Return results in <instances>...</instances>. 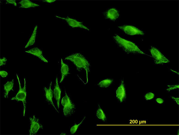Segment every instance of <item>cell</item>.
<instances>
[{"mask_svg":"<svg viewBox=\"0 0 179 135\" xmlns=\"http://www.w3.org/2000/svg\"><path fill=\"white\" fill-rule=\"evenodd\" d=\"M30 125L29 131V135H36L39 130L43 128V126L40 122L39 118L35 115L29 117Z\"/></svg>","mask_w":179,"mask_h":135,"instance_id":"6","label":"cell"},{"mask_svg":"<svg viewBox=\"0 0 179 135\" xmlns=\"http://www.w3.org/2000/svg\"><path fill=\"white\" fill-rule=\"evenodd\" d=\"M113 80L107 79L101 81L98 84V86L102 88H107L109 87L112 83Z\"/></svg>","mask_w":179,"mask_h":135,"instance_id":"18","label":"cell"},{"mask_svg":"<svg viewBox=\"0 0 179 135\" xmlns=\"http://www.w3.org/2000/svg\"><path fill=\"white\" fill-rule=\"evenodd\" d=\"M7 61V59L5 57H3L0 59V66L5 65Z\"/></svg>","mask_w":179,"mask_h":135,"instance_id":"23","label":"cell"},{"mask_svg":"<svg viewBox=\"0 0 179 135\" xmlns=\"http://www.w3.org/2000/svg\"><path fill=\"white\" fill-rule=\"evenodd\" d=\"M6 1L7 3L9 4H12L14 5L15 6H17V3H16V0H7Z\"/></svg>","mask_w":179,"mask_h":135,"instance_id":"25","label":"cell"},{"mask_svg":"<svg viewBox=\"0 0 179 135\" xmlns=\"http://www.w3.org/2000/svg\"><path fill=\"white\" fill-rule=\"evenodd\" d=\"M61 93V91L58 85V78L56 77L53 90V94L54 97L57 101V105L58 109L59 108Z\"/></svg>","mask_w":179,"mask_h":135,"instance_id":"13","label":"cell"},{"mask_svg":"<svg viewBox=\"0 0 179 135\" xmlns=\"http://www.w3.org/2000/svg\"><path fill=\"white\" fill-rule=\"evenodd\" d=\"M61 76L60 82V83H61L64 80L65 76L68 74L69 71L68 66L63 62L62 59H61Z\"/></svg>","mask_w":179,"mask_h":135,"instance_id":"16","label":"cell"},{"mask_svg":"<svg viewBox=\"0 0 179 135\" xmlns=\"http://www.w3.org/2000/svg\"><path fill=\"white\" fill-rule=\"evenodd\" d=\"M57 18L65 20L68 24L72 27H80L83 28L88 30H90L83 24L77 20L69 17L64 18L58 16H55Z\"/></svg>","mask_w":179,"mask_h":135,"instance_id":"8","label":"cell"},{"mask_svg":"<svg viewBox=\"0 0 179 135\" xmlns=\"http://www.w3.org/2000/svg\"><path fill=\"white\" fill-rule=\"evenodd\" d=\"M172 99L175 101L176 103L179 105V99L178 97H175L173 96L172 97Z\"/></svg>","mask_w":179,"mask_h":135,"instance_id":"27","label":"cell"},{"mask_svg":"<svg viewBox=\"0 0 179 135\" xmlns=\"http://www.w3.org/2000/svg\"><path fill=\"white\" fill-rule=\"evenodd\" d=\"M61 104L63 107V113L65 116L71 115L74 111L75 105L71 101L65 91V95L62 99Z\"/></svg>","mask_w":179,"mask_h":135,"instance_id":"4","label":"cell"},{"mask_svg":"<svg viewBox=\"0 0 179 135\" xmlns=\"http://www.w3.org/2000/svg\"><path fill=\"white\" fill-rule=\"evenodd\" d=\"M154 94L151 92H148L144 96L145 99L146 100H149L153 99L154 97Z\"/></svg>","mask_w":179,"mask_h":135,"instance_id":"21","label":"cell"},{"mask_svg":"<svg viewBox=\"0 0 179 135\" xmlns=\"http://www.w3.org/2000/svg\"><path fill=\"white\" fill-rule=\"evenodd\" d=\"M86 118V116L84 117L83 119L78 124H75L74 125L72 126L71 128L70 129V132L71 134H74L76 131L77 129L79 127L83 122L84 120Z\"/></svg>","mask_w":179,"mask_h":135,"instance_id":"20","label":"cell"},{"mask_svg":"<svg viewBox=\"0 0 179 135\" xmlns=\"http://www.w3.org/2000/svg\"><path fill=\"white\" fill-rule=\"evenodd\" d=\"M19 3L21 4L20 7L22 8H28L40 6L39 5L33 3L29 0H22Z\"/></svg>","mask_w":179,"mask_h":135,"instance_id":"15","label":"cell"},{"mask_svg":"<svg viewBox=\"0 0 179 135\" xmlns=\"http://www.w3.org/2000/svg\"><path fill=\"white\" fill-rule=\"evenodd\" d=\"M113 38L118 46L126 53H127L146 54L133 42L125 39L117 34L115 35Z\"/></svg>","mask_w":179,"mask_h":135,"instance_id":"1","label":"cell"},{"mask_svg":"<svg viewBox=\"0 0 179 135\" xmlns=\"http://www.w3.org/2000/svg\"><path fill=\"white\" fill-rule=\"evenodd\" d=\"M25 52L37 56L44 62H48V61L44 56L42 51L37 47H34Z\"/></svg>","mask_w":179,"mask_h":135,"instance_id":"11","label":"cell"},{"mask_svg":"<svg viewBox=\"0 0 179 135\" xmlns=\"http://www.w3.org/2000/svg\"><path fill=\"white\" fill-rule=\"evenodd\" d=\"M150 51L155 64H163L169 62V60L156 48L151 46Z\"/></svg>","mask_w":179,"mask_h":135,"instance_id":"5","label":"cell"},{"mask_svg":"<svg viewBox=\"0 0 179 135\" xmlns=\"http://www.w3.org/2000/svg\"><path fill=\"white\" fill-rule=\"evenodd\" d=\"M96 115L98 118L103 121L106 120V117L105 115L100 107L96 111Z\"/></svg>","mask_w":179,"mask_h":135,"instance_id":"19","label":"cell"},{"mask_svg":"<svg viewBox=\"0 0 179 135\" xmlns=\"http://www.w3.org/2000/svg\"><path fill=\"white\" fill-rule=\"evenodd\" d=\"M52 82H51L48 88L46 87L44 88L45 92V95L47 102L53 107V108L59 113L58 110L55 107L53 101V91L51 88Z\"/></svg>","mask_w":179,"mask_h":135,"instance_id":"9","label":"cell"},{"mask_svg":"<svg viewBox=\"0 0 179 135\" xmlns=\"http://www.w3.org/2000/svg\"><path fill=\"white\" fill-rule=\"evenodd\" d=\"M156 102L159 104H162L164 102L163 100L160 98H158L156 99Z\"/></svg>","mask_w":179,"mask_h":135,"instance_id":"26","label":"cell"},{"mask_svg":"<svg viewBox=\"0 0 179 135\" xmlns=\"http://www.w3.org/2000/svg\"><path fill=\"white\" fill-rule=\"evenodd\" d=\"M118 28L123 30L126 34L130 35H143V32L138 28L129 25L119 26Z\"/></svg>","mask_w":179,"mask_h":135,"instance_id":"7","label":"cell"},{"mask_svg":"<svg viewBox=\"0 0 179 135\" xmlns=\"http://www.w3.org/2000/svg\"><path fill=\"white\" fill-rule=\"evenodd\" d=\"M37 28V26L36 25L35 27L34 30L30 38L25 46V48L27 47L30 46H31L35 43L36 41Z\"/></svg>","mask_w":179,"mask_h":135,"instance_id":"17","label":"cell"},{"mask_svg":"<svg viewBox=\"0 0 179 135\" xmlns=\"http://www.w3.org/2000/svg\"><path fill=\"white\" fill-rule=\"evenodd\" d=\"M14 84V80L13 79L11 81H8L4 85V97L7 98L9 92L13 89Z\"/></svg>","mask_w":179,"mask_h":135,"instance_id":"14","label":"cell"},{"mask_svg":"<svg viewBox=\"0 0 179 135\" xmlns=\"http://www.w3.org/2000/svg\"><path fill=\"white\" fill-rule=\"evenodd\" d=\"M55 0H46L43 1L48 3H51L55 1Z\"/></svg>","mask_w":179,"mask_h":135,"instance_id":"28","label":"cell"},{"mask_svg":"<svg viewBox=\"0 0 179 135\" xmlns=\"http://www.w3.org/2000/svg\"><path fill=\"white\" fill-rule=\"evenodd\" d=\"M116 97L119 101L121 102L125 99L126 92L123 81H122L120 85L117 89L116 92Z\"/></svg>","mask_w":179,"mask_h":135,"instance_id":"10","label":"cell"},{"mask_svg":"<svg viewBox=\"0 0 179 135\" xmlns=\"http://www.w3.org/2000/svg\"><path fill=\"white\" fill-rule=\"evenodd\" d=\"M179 87V85H167L166 90L170 91L173 90L178 89Z\"/></svg>","mask_w":179,"mask_h":135,"instance_id":"22","label":"cell"},{"mask_svg":"<svg viewBox=\"0 0 179 135\" xmlns=\"http://www.w3.org/2000/svg\"><path fill=\"white\" fill-rule=\"evenodd\" d=\"M17 79L18 82L19 89L16 95L11 99V100H16L17 101H21L22 102L23 105V116L25 115L26 109V97L27 93L26 92V85L25 79H24V83L23 88H22L19 78L16 74Z\"/></svg>","mask_w":179,"mask_h":135,"instance_id":"3","label":"cell"},{"mask_svg":"<svg viewBox=\"0 0 179 135\" xmlns=\"http://www.w3.org/2000/svg\"><path fill=\"white\" fill-rule=\"evenodd\" d=\"M106 17L112 20H115L118 18L119 13L118 11L115 8L109 9L104 14Z\"/></svg>","mask_w":179,"mask_h":135,"instance_id":"12","label":"cell"},{"mask_svg":"<svg viewBox=\"0 0 179 135\" xmlns=\"http://www.w3.org/2000/svg\"><path fill=\"white\" fill-rule=\"evenodd\" d=\"M8 73L4 70H1L0 71V76L3 78L6 77L8 75Z\"/></svg>","mask_w":179,"mask_h":135,"instance_id":"24","label":"cell"},{"mask_svg":"<svg viewBox=\"0 0 179 135\" xmlns=\"http://www.w3.org/2000/svg\"><path fill=\"white\" fill-rule=\"evenodd\" d=\"M65 59L72 62L78 70L85 69L88 82V75L90 71V65L88 61L80 53H76L66 57Z\"/></svg>","mask_w":179,"mask_h":135,"instance_id":"2","label":"cell"}]
</instances>
